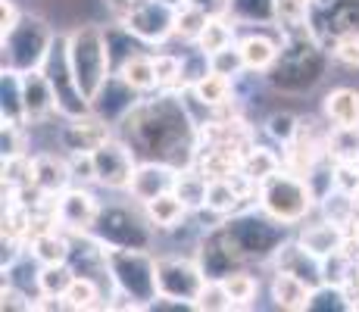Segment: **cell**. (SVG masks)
<instances>
[{
	"label": "cell",
	"mask_w": 359,
	"mask_h": 312,
	"mask_svg": "<svg viewBox=\"0 0 359 312\" xmlns=\"http://www.w3.org/2000/svg\"><path fill=\"white\" fill-rule=\"evenodd\" d=\"M184 91H160L154 100H141L122 119V137L137 159H160L175 169L194 163L200 147V125L182 103Z\"/></svg>",
	"instance_id": "obj_1"
},
{
	"label": "cell",
	"mask_w": 359,
	"mask_h": 312,
	"mask_svg": "<svg viewBox=\"0 0 359 312\" xmlns=\"http://www.w3.org/2000/svg\"><path fill=\"white\" fill-rule=\"evenodd\" d=\"M281 34H285V47H281L275 66L266 72V79L275 91L303 94L322 81L331 62V53L313 34V29H294Z\"/></svg>",
	"instance_id": "obj_2"
},
{
	"label": "cell",
	"mask_w": 359,
	"mask_h": 312,
	"mask_svg": "<svg viewBox=\"0 0 359 312\" xmlns=\"http://www.w3.org/2000/svg\"><path fill=\"white\" fill-rule=\"evenodd\" d=\"M222 238L229 240L241 262H269L287 240V225L262 212H234L219 225Z\"/></svg>",
	"instance_id": "obj_3"
},
{
	"label": "cell",
	"mask_w": 359,
	"mask_h": 312,
	"mask_svg": "<svg viewBox=\"0 0 359 312\" xmlns=\"http://www.w3.org/2000/svg\"><path fill=\"white\" fill-rule=\"evenodd\" d=\"M69 38V62L79 88L85 91L88 100H94V94L103 88V81L113 75V60H109V44H107V29H100L97 22H81L72 32H66Z\"/></svg>",
	"instance_id": "obj_4"
},
{
	"label": "cell",
	"mask_w": 359,
	"mask_h": 312,
	"mask_svg": "<svg viewBox=\"0 0 359 312\" xmlns=\"http://www.w3.org/2000/svg\"><path fill=\"white\" fill-rule=\"evenodd\" d=\"M109 275L113 287L119 294L141 303V309H150V303L160 297V281H156V259L147 250L135 247H107Z\"/></svg>",
	"instance_id": "obj_5"
},
{
	"label": "cell",
	"mask_w": 359,
	"mask_h": 312,
	"mask_svg": "<svg viewBox=\"0 0 359 312\" xmlns=\"http://www.w3.org/2000/svg\"><path fill=\"white\" fill-rule=\"evenodd\" d=\"M259 210H266L272 219L285 222V225H300L303 219L313 212V187L303 175L281 165L275 175H269L259 184Z\"/></svg>",
	"instance_id": "obj_6"
},
{
	"label": "cell",
	"mask_w": 359,
	"mask_h": 312,
	"mask_svg": "<svg viewBox=\"0 0 359 312\" xmlns=\"http://www.w3.org/2000/svg\"><path fill=\"white\" fill-rule=\"evenodd\" d=\"M57 32L47 25V19L34 16V13H22L19 25L10 34L0 38V50H4V69L13 72H32L41 69L47 50H50Z\"/></svg>",
	"instance_id": "obj_7"
},
{
	"label": "cell",
	"mask_w": 359,
	"mask_h": 312,
	"mask_svg": "<svg viewBox=\"0 0 359 312\" xmlns=\"http://www.w3.org/2000/svg\"><path fill=\"white\" fill-rule=\"evenodd\" d=\"M41 72L47 75L53 94H57V113L66 119H81V116H91L94 107L85 97V91L79 88L72 72V62H69V38L66 32H57L50 50H47L44 62H41Z\"/></svg>",
	"instance_id": "obj_8"
},
{
	"label": "cell",
	"mask_w": 359,
	"mask_h": 312,
	"mask_svg": "<svg viewBox=\"0 0 359 312\" xmlns=\"http://www.w3.org/2000/svg\"><path fill=\"white\" fill-rule=\"evenodd\" d=\"M91 231L107 247L150 250V244H154V225H150V219L147 216L141 219L128 206H103Z\"/></svg>",
	"instance_id": "obj_9"
},
{
	"label": "cell",
	"mask_w": 359,
	"mask_h": 312,
	"mask_svg": "<svg viewBox=\"0 0 359 312\" xmlns=\"http://www.w3.org/2000/svg\"><path fill=\"white\" fill-rule=\"evenodd\" d=\"M156 281H160V297L188 303L194 309V300L206 284V275L197 259H182V256H163L156 259Z\"/></svg>",
	"instance_id": "obj_10"
},
{
	"label": "cell",
	"mask_w": 359,
	"mask_h": 312,
	"mask_svg": "<svg viewBox=\"0 0 359 312\" xmlns=\"http://www.w3.org/2000/svg\"><path fill=\"white\" fill-rule=\"evenodd\" d=\"M175 16H178V6L169 4V0H141L122 19V25L131 34H137L144 44H165L175 34Z\"/></svg>",
	"instance_id": "obj_11"
},
{
	"label": "cell",
	"mask_w": 359,
	"mask_h": 312,
	"mask_svg": "<svg viewBox=\"0 0 359 312\" xmlns=\"http://www.w3.org/2000/svg\"><path fill=\"white\" fill-rule=\"evenodd\" d=\"M94 165H97V184L109 191H128L131 175L137 169V154L131 150L126 137H109L94 150Z\"/></svg>",
	"instance_id": "obj_12"
},
{
	"label": "cell",
	"mask_w": 359,
	"mask_h": 312,
	"mask_svg": "<svg viewBox=\"0 0 359 312\" xmlns=\"http://www.w3.org/2000/svg\"><path fill=\"white\" fill-rule=\"evenodd\" d=\"M137 103H141V91H135V88H131L119 72H113L107 81H103L100 91L94 94L91 107H94V113H97L103 122L119 125L131 109L137 107Z\"/></svg>",
	"instance_id": "obj_13"
},
{
	"label": "cell",
	"mask_w": 359,
	"mask_h": 312,
	"mask_svg": "<svg viewBox=\"0 0 359 312\" xmlns=\"http://www.w3.org/2000/svg\"><path fill=\"white\" fill-rule=\"evenodd\" d=\"M175 182H178V169L169 163H160V159H141L131 175V184H128V194L137 200V203H150L156 200L160 194H169L175 191Z\"/></svg>",
	"instance_id": "obj_14"
},
{
	"label": "cell",
	"mask_w": 359,
	"mask_h": 312,
	"mask_svg": "<svg viewBox=\"0 0 359 312\" xmlns=\"http://www.w3.org/2000/svg\"><path fill=\"white\" fill-rule=\"evenodd\" d=\"M103 206L85 187H66L57 197V216L66 231H91Z\"/></svg>",
	"instance_id": "obj_15"
},
{
	"label": "cell",
	"mask_w": 359,
	"mask_h": 312,
	"mask_svg": "<svg viewBox=\"0 0 359 312\" xmlns=\"http://www.w3.org/2000/svg\"><path fill=\"white\" fill-rule=\"evenodd\" d=\"M275 262V272H287V275H297L300 281H306L309 287H319L325 284V266L316 253H309L300 240H285L281 250L272 256Z\"/></svg>",
	"instance_id": "obj_16"
},
{
	"label": "cell",
	"mask_w": 359,
	"mask_h": 312,
	"mask_svg": "<svg viewBox=\"0 0 359 312\" xmlns=\"http://www.w3.org/2000/svg\"><path fill=\"white\" fill-rule=\"evenodd\" d=\"M197 262L200 269H203L206 278H229L231 272H241L244 269V262L234 256V250L229 247V240L222 238V231L216 228H210L206 231V238L200 240V250H197Z\"/></svg>",
	"instance_id": "obj_17"
},
{
	"label": "cell",
	"mask_w": 359,
	"mask_h": 312,
	"mask_svg": "<svg viewBox=\"0 0 359 312\" xmlns=\"http://www.w3.org/2000/svg\"><path fill=\"white\" fill-rule=\"evenodd\" d=\"M109 137H113V125L103 122L97 113L81 116V119H69V125L60 131V144L69 154H94Z\"/></svg>",
	"instance_id": "obj_18"
},
{
	"label": "cell",
	"mask_w": 359,
	"mask_h": 312,
	"mask_svg": "<svg viewBox=\"0 0 359 312\" xmlns=\"http://www.w3.org/2000/svg\"><path fill=\"white\" fill-rule=\"evenodd\" d=\"M22 97H25V122L29 125H44L57 113V94H53L50 81L41 69L22 72Z\"/></svg>",
	"instance_id": "obj_19"
},
{
	"label": "cell",
	"mask_w": 359,
	"mask_h": 312,
	"mask_svg": "<svg viewBox=\"0 0 359 312\" xmlns=\"http://www.w3.org/2000/svg\"><path fill=\"white\" fill-rule=\"evenodd\" d=\"M281 47H285V34H281V38H272L269 32H259V29L238 38L241 57H244L247 69H253V72H269V69L275 66V60H278Z\"/></svg>",
	"instance_id": "obj_20"
},
{
	"label": "cell",
	"mask_w": 359,
	"mask_h": 312,
	"mask_svg": "<svg viewBox=\"0 0 359 312\" xmlns=\"http://www.w3.org/2000/svg\"><path fill=\"white\" fill-rule=\"evenodd\" d=\"M72 182V169H69V159L57 156V154H34L32 156V184L44 194H60Z\"/></svg>",
	"instance_id": "obj_21"
},
{
	"label": "cell",
	"mask_w": 359,
	"mask_h": 312,
	"mask_svg": "<svg viewBox=\"0 0 359 312\" xmlns=\"http://www.w3.org/2000/svg\"><path fill=\"white\" fill-rule=\"evenodd\" d=\"M297 240H300L309 253H316L319 259H325V256H331V253L347 250V228L334 225V222L325 219V222H319V225H306Z\"/></svg>",
	"instance_id": "obj_22"
},
{
	"label": "cell",
	"mask_w": 359,
	"mask_h": 312,
	"mask_svg": "<svg viewBox=\"0 0 359 312\" xmlns=\"http://www.w3.org/2000/svg\"><path fill=\"white\" fill-rule=\"evenodd\" d=\"M269 294H272V303L278 309L287 312H303L309 309V297H313V287L306 281H300L297 275L287 272H275L272 284H269Z\"/></svg>",
	"instance_id": "obj_23"
},
{
	"label": "cell",
	"mask_w": 359,
	"mask_h": 312,
	"mask_svg": "<svg viewBox=\"0 0 359 312\" xmlns=\"http://www.w3.org/2000/svg\"><path fill=\"white\" fill-rule=\"evenodd\" d=\"M200 107H206V113H212V109L225 107V103L234 100V81L229 75H219V72H210L206 79H200L197 85L184 88Z\"/></svg>",
	"instance_id": "obj_24"
},
{
	"label": "cell",
	"mask_w": 359,
	"mask_h": 312,
	"mask_svg": "<svg viewBox=\"0 0 359 312\" xmlns=\"http://www.w3.org/2000/svg\"><path fill=\"white\" fill-rule=\"evenodd\" d=\"M188 203H184L182 197H178L175 191L169 194H160L156 200H150V203H144V216L150 219V225L154 228H163V231H172V228H178L188 216Z\"/></svg>",
	"instance_id": "obj_25"
},
{
	"label": "cell",
	"mask_w": 359,
	"mask_h": 312,
	"mask_svg": "<svg viewBox=\"0 0 359 312\" xmlns=\"http://www.w3.org/2000/svg\"><path fill=\"white\" fill-rule=\"evenodd\" d=\"M322 113L328 125H356L359 122V91L356 88H334L322 100Z\"/></svg>",
	"instance_id": "obj_26"
},
{
	"label": "cell",
	"mask_w": 359,
	"mask_h": 312,
	"mask_svg": "<svg viewBox=\"0 0 359 312\" xmlns=\"http://www.w3.org/2000/svg\"><path fill=\"white\" fill-rule=\"evenodd\" d=\"M0 116H4V122L29 125V122H25L22 72H13V69H4V75H0Z\"/></svg>",
	"instance_id": "obj_27"
},
{
	"label": "cell",
	"mask_w": 359,
	"mask_h": 312,
	"mask_svg": "<svg viewBox=\"0 0 359 312\" xmlns=\"http://www.w3.org/2000/svg\"><path fill=\"white\" fill-rule=\"evenodd\" d=\"M229 19L238 25H275L278 22V0H231Z\"/></svg>",
	"instance_id": "obj_28"
},
{
	"label": "cell",
	"mask_w": 359,
	"mask_h": 312,
	"mask_svg": "<svg viewBox=\"0 0 359 312\" xmlns=\"http://www.w3.org/2000/svg\"><path fill=\"white\" fill-rule=\"evenodd\" d=\"M281 165H285V156H278L269 147H259V144H250V150H247L244 159H241V172L257 184H262L269 175H275Z\"/></svg>",
	"instance_id": "obj_29"
},
{
	"label": "cell",
	"mask_w": 359,
	"mask_h": 312,
	"mask_svg": "<svg viewBox=\"0 0 359 312\" xmlns=\"http://www.w3.org/2000/svg\"><path fill=\"white\" fill-rule=\"evenodd\" d=\"M328 156L337 163H359V122L356 125H328Z\"/></svg>",
	"instance_id": "obj_30"
},
{
	"label": "cell",
	"mask_w": 359,
	"mask_h": 312,
	"mask_svg": "<svg viewBox=\"0 0 359 312\" xmlns=\"http://www.w3.org/2000/svg\"><path fill=\"white\" fill-rule=\"evenodd\" d=\"M119 75L128 81L135 91L147 94V91H160V81H156V66H154V53H137V57H131L126 66L119 69Z\"/></svg>",
	"instance_id": "obj_31"
},
{
	"label": "cell",
	"mask_w": 359,
	"mask_h": 312,
	"mask_svg": "<svg viewBox=\"0 0 359 312\" xmlns=\"http://www.w3.org/2000/svg\"><path fill=\"white\" fill-rule=\"evenodd\" d=\"M206 187H210V178H206L197 165H184V169H178L175 194L188 203V210H203L206 206Z\"/></svg>",
	"instance_id": "obj_32"
},
{
	"label": "cell",
	"mask_w": 359,
	"mask_h": 312,
	"mask_svg": "<svg viewBox=\"0 0 359 312\" xmlns=\"http://www.w3.org/2000/svg\"><path fill=\"white\" fill-rule=\"evenodd\" d=\"M63 300H66L69 309H100V306H107V303H100L103 300V284L88 278V275H75V281L69 284Z\"/></svg>",
	"instance_id": "obj_33"
},
{
	"label": "cell",
	"mask_w": 359,
	"mask_h": 312,
	"mask_svg": "<svg viewBox=\"0 0 359 312\" xmlns=\"http://www.w3.org/2000/svg\"><path fill=\"white\" fill-rule=\"evenodd\" d=\"M32 253L41 259V266H53V262H69V253H72V240L63 231H47L41 238L32 240Z\"/></svg>",
	"instance_id": "obj_34"
},
{
	"label": "cell",
	"mask_w": 359,
	"mask_h": 312,
	"mask_svg": "<svg viewBox=\"0 0 359 312\" xmlns=\"http://www.w3.org/2000/svg\"><path fill=\"white\" fill-rule=\"evenodd\" d=\"M238 44V34H234V25L229 16H210L206 29L200 32L197 38V47L206 53H216V50H225V47Z\"/></svg>",
	"instance_id": "obj_35"
},
{
	"label": "cell",
	"mask_w": 359,
	"mask_h": 312,
	"mask_svg": "<svg viewBox=\"0 0 359 312\" xmlns=\"http://www.w3.org/2000/svg\"><path fill=\"white\" fill-rule=\"evenodd\" d=\"M353 309V297L347 294V287L341 284H319L313 287V297H309V312H347Z\"/></svg>",
	"instance_id": "obj_36"
},
{
	"label": "cell",
	"mask_w": 359,
	"mask_h": 312,
	"mask_svg": "<svg viewBox=\"0 0 359 312\" xmlns=\"http://www.w3.org/2000/svg\"><path fill=\"white\" fill-rule=\"evenodd\" d=\"M322 212H325V219L328 222H334V225H344V228H350L353 225V219L359 216V206H356V200H353V194H347V191H331L325 200H322Z\"/></svg>",
	"instance_id": "obj_37"
},
{
	"label": "cell",
	"mask_w": 359,
	"mask_h": 312,
	"mask_svg": "<svg viewBox=\"0 0 359 312\" xmlns=\"http://www.w3.org/2000/svg\"><path fill=\"white\" fill-rule=\"evenodd\" d=\"M72 281H75V269L69 266V262H53V266H41V294L63 297Z\"/></svg>",
	"instance_id": "obj_38"
},
{
	"label": "cell",
	"mask_w": 359,
	"mask_h": 312,
	"mask_svg": "<svg viewBox=\"0 0 359 312\" xmlns=\"http://www.w3.org/2000/svg\"><path fill=\"white\" fill-rule=\"evenodd\" d=\"M210 72H212V57L206 50H200L197 44L182 53V85L184 88L197 85V81L206 79Z\"/></svg>",
	"instance_id": "obj_39"
},
{
	"label": "cell",
	"mask_w": 359,
	"mask_h": 312,
	"mask_svg": "<svg viewBox=\"0 0 359 312\" xmlns=\"http://www.w3.org/2000/svg\"><path fill=\"white\" fill-rule=\"evenodd\" d=\"M194 309H206V312H225V309H234V300L225 287V281L219 278H206L203 290L194 300Z\"/></svg>",
	"instance_id": "obj_40"
},
{
	"label": "cell",
	"mask_w": 359,
	"mask_h": 312,
	"mask_svg": "<svg viewBox=\"0 0 359 312\" xmlns=\"http://www.w3.org/2000/svg\"><path fill=\"white\" fill-rule=\"evenodd\" d=\"M206 22H210V16H206L203 10H197V6H191V4H182L178 6V16H175V34L182 41L197 44V38H200V32L206 29Z\"/></svg>",
	"instance_id": "obj_41"
},
{
	"label": "cell",
	"mask_w": 359,
	"mask_h": 312,
	"mask_svg": "<svg viewBox=\"0 0 359 312\" xmlns=\"http://www.w3.org/2000/svg\"><path fill=\"white\" fill-rule=\"evenodd\" d=\"M154 66H156L160 91H184V85H182V57H175V53H154Z\"/></svg>",
	"instance_id": "obj_42"
},
{
	"label": "cell",
	"mask_w": 359,
	"mask_h": 312,
	"mask_svg": "<svg viewBox=\"0 0 359 312\" xmlns=\"http://www.w3.org/2000/svg\"><path fill=\"white\" fill-rule=\"evenodd\" d=\"M297 131H300V116H297V113L278 109V113H272L266 119V135L272 137L275 144H281V147H287V144L294 141Z\"/></svg>",
	"instance_id": "obj_43"
},
{
	"label": "cell",
	"mask_w": 359,
	"mask_h": 312,
	"mask_svg": "<svg viewBox=\"0 0 359 312\" xmlns=\"http://www.w3.org/2000/svg\"><path fill=\"white\" fill-rule=\"evenodd\" d=\"M225 287H229L231 300H234V309L238 306H250L253 300H257V290H259V281L253 278V275H247L244 269L241 272H231L229 278H222Z\"/></svg>",
	"instance_id": "obj_44"
},
{
	"label": "cell",
	"mask_w": 359,
	"mask_h": 312,
	"mask_svg": "<svg viewBox=\"0 0 359 312\" xmlns=\"http://www.w3.org/2000/svg\"><path fill=\"white\" fill-rule=\"evenodd\" d=\"M328 53L337 66L359 69V34H337V38H331Z\"/></svg>",
	"instance_id": "obj_45"
},
{
	"label": "cell",
	"mask_w": 359,
	"mask_h": 312,
	"mask_svg": "<svg viewBox=\"0 0 359 312\" xmlns=\"http://www.w3.org/2000/svg\"><path fill=\"white\" fill-rule=\"evenodd\" d=\"M210 57H212V72H219V75H229V79H238L241 72H247V62H244V57H241L238 44L225 47V50L210 53Z\"/></svg>",
	"instance_id": "obj_46"
},
{
	"label": "cell",
	"mask_w": 359,
	"mask_h": 312,
	"mask_svg": "<svg viewBox=\"0 0 359 312\" xmlns=\"http://www.w3.org/2000/svg\"><path fill=\"white\" fill-rule=\"evenodd\" d=\"M25 125H16V122H4V131H0V147H4V156H16V154H25Z\"/></svg>",
	"instance_id": "obj_47"
},
{
	"label": "cell",
	"mask_w": 359,
	"mask_h": 312,
	"mask_svg": "<svg viewBox=\"0 0 359 312\" xmlns=\"http://www.w3.org/2000/svg\"><path fill=\"white\" fill-rule=\"evenodd\" d=\"M69 169H72V182H97L94 154H69Z\"/></svg>",
	"instance_id": "obj_48"
},
{
	"label": "cell",
	"mask_w": 359,
	"mask_h": 312,
	"mask_svg": "<svg viewBox=\"0 0 359 312\" xmlns=\"http://www.w3.org/2000/svg\"><path fill=\"white\" fill-rule=\"evenodd\" d=\"M334 187L353 194L359 187V163H337L334 159Z\"/></svg>",
	"instance_id": "obj_49"
},
{
	"label": "cell",
	"mask_w": 359,
	"mask_h": 312,
	"mask_svg": "<svg viewBox=\"0 0 359 312\" xmlns=\"http://www.w3.org/2000/svg\"><path fill=\"white\" fill-rule=\"evenodd\" d=\"M22 19V10L16 6V0H0V38L10 34Z\"/></svg>",
	"instance_id": "obj_50"
},
{
	"label": "cell",
	"mask_w": 359,
	"mask_h": 312,
	"mask_svg": "<svg viewBox=\"0 0 359 312\" xmlns=\"http://www.w3.org/2000/svg\"><path fill=\"white\" fill-rule=\"evenodd\" d=\"M184 4H191V6H197V10H203L206 16H229L231 0H184Z\"/></svg>",
	"instance_id": "obj_51"
},
{
	"label": "cell",
	"mask_w": 359,
	"mask_h": 312,
	"mask_svg": "<svg viewBox=\"0 0 359 312\" xmlns=\"http://www.w3.org/2000/svg\"><path fill=\"white\" fill-rule=\"evenodd\" d=\"M137 4H141V0H107V6H109V10H113V16L119 19V22L128 16L131 10H135Z\"/></svg>",
	"instance_id": "obj_52"
},
{
	"label": "cell",
	"mask_w": 359,
	"mask_h": 312,
	"mask_svg": "<svg viewBox=\"0 0 359 312\" xmlns=\"http://www.w3.org/2000/svg\"><path fill=\"white\" fill-rule=\"evenodd\" d=\"M353 281H356V287H359V259H356V278Z\"/></svg>",
	"instance_id": "obj_53"
},
{
	"label": "cell",
	"mask_w": 359,
	"mask_h": 312,
	"mask_svg": "<svg viewBox=\"0 0 359 312\" xmlns=\"http://www.w3.org/2000/svg\"><path fill=\"white\" fill-rule=\"evenodd\" d=\"M353 200H356V206H359V187H356V191H353Z\"/></svg>",
	"instance_id": "obj_54"
}]
</instances>
